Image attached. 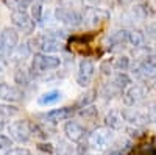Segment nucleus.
I'll return each mask as SVG.
<instances>
[{
    "mask_svg": "<svg viewBox=\"0 0 156 155\" xmlns=\"http://www.w3.org/2000/svg\"><path fill=\"white\" fill-rule=\"evenodd\" d=\"M19 42V31L16 28H3L0 31V57L6 58L16 50Z\"/></svg>",
    "mask_w": 156,
    "mask_h": 155,
    "instance_id": "f257e3e1",
    "label": "nucleus"
},
{
    "mask_svg": "<svg viewBox=\"0 0 156 155\" xmlns=\"http://www.w3.org/2000/svg\"><path fill=\"white\" fill-rule=\"evenodd\" d=\"M112 68L115 69V71H126L128 68H129V58L128 57H119V58H115V61L112 63Z\"/></svg>",
    "mask_w": 156,
    "mask_h": 155,
    "instance_id": "412c9836",
    "label": "nucleus"
},
{
    "mask_svg": "<svg viewBox=\"0 0 156 155\" xmlns=\"http://www.w3.org/2000/svg\"><path fill=\"white\" fill-rule=\"evenodd\" d=\"M95 91H94V89H90V91L89 93H86L84 96H83V99L80 100V105L81 107H86V105H89V103L90 102H94V99H95Z\"/></svg>",
    "mask_w": 156,
    "mask_h": 155,
    "instance_id": "393cba45",
    "label": "nucleus"
},
{
    "mask_svg": "<svg viewBox=\"0 0 156 155\" xmlns=\"http://www.w3.org/2000/svg\"><path fill=\"white\" fill-rule=\"evenodd\" d=\"M16 82L17 83H27L28 82V75H27V72H25V71H17L16 72Z\"/></svg>",
    "mask_w": 156,
    "mask_h": 155,
    "instance_id": "c85d7f7f",
    "label": "nucleus"
},
{
    "mask_svg": "<svg viewBox=\"0 0 156 155\" xmlns=\"http://www.w3.org/2000/svg\"><path fill=\"white\" fill-rule=\"evenodd\" d=\"M39 149H42V150H47V152H53V149L50 147V144H41V146H39Z\"/></svg>",
    "mask_w": 156,
    "mask_h": 155,
    "instance_id": "473e14b6",
    "label": "nucleus"
},
{
    "mask_svg": "<svg viewBox=\"0 0 156 155\" xmlns=\"http://www.w3.org/2000/svg\"><path fill=\"white\" fill-rule=\"evenodd\" d=\"M11 146H12V139L5 135H0V149H9Z\"/></svg>",
    "mask_w": 156,
    "mask_h": 155,
    "instance_id": "cd10ccee",
    "label": "nucleus"
},
{
    "mask_svg": "<svg viewBox=\"0 0 156 155\" xmlns=\"http://www.w3.org/2000/svg\"><path fill=\"white\" fill-rule=\"evenodd\" d=\"M8 133L11 135L12 139L19 141V143H27L31 138V124L28 121H14L8 125Z\"/></svg>",
    "mask_w": 156,
    "mask_h": 155,
    "instance_id": "f03ea898",
    "label": "nucleus"
},
{
    "mask_svg": "<svg viewBox=\"0 0 156 155\" xmlns=\"http://www.w3.org/2000/svg\"><path fill=\"white\" fill-rule=\"evenodd\" d=\"M22 93L19 91L17 88L6 85V83H0V100H5V102H17L20 100Z\"/></svg>",
    "mask_w": 156,
    "mask_h": 155,
    "instance_id": "4468645a",
    "label": "nucleus"
},
{
    "mask_svg": "<svg viewBox=\"0 0 156 155\" xmlns=\"http://www.w3.org/2000/svg\"><path fill=\"white\" fill-rule=\"evenodd\" d=\"M3 127H5V125H3V121H2V119H0V132H2V130H3Z\"/></svg>",
    "mask_w": 156,
    "mask_h": 155,
    "instance_id": "c9c22d12",
    "label": "nucleus"
},
{
    "mask_svg": "<svg viewBox=\"0 0 156 155\" xmlns=\"http://www.w3.org/2000/svg\"><path fill=\"white\" fill-rule=\"evenodd\" d=\"M6 155H31L28 149L25 147H16V149H9L6 152Z\"/></svg>",
    "mask_w": 156,
    "mask_h": 155,
    "instance_id": "bb28decb",
    "label": "nucleus"
},
{
    "mask_svg": "<svg viewBox=\"0 0 156 155\" xmlns=\"http://www.w3.org/2000/svg\"><path fill=\"white\" fill-rule=\"evenodd\" d=\"M61 91H56V89H53V91H47L44 93L41 97H39V105H51V103H56L59 99H61Z\"/></svg>",
    "mask_w": 156,
    "mask_h": 155,
    "instance_id": "a211bd4d",
    "label": "nucleus"
},
{
    "mask_svg": "<svg viewBox=\"0 0 156 155\" xmlns=\"http://www.w3.org/2000/svg\"><path fill=\"white\" fill-rule=\"evenodd\" d=\"M33 71L36 72H47L51 69L59 68L61 64V58L48 55V54H36L33 57Z\"/></svg>",
    "mask_w": 156,
    "mask_h": 155,
    "instance_id": "7ed1b4c3",
    "label": "nucleus"
},
{
    "mask_svg": "<svg viewBox=\"0 0 156 155\" xmlns=\"http://www.w3.org/2000/svg\"><path fill=\"white\" fill-rule=\"evenodd\" d=\"M133 74L137 77H153L156 75V57L148 55L142 58L136 64H133Z\"/></svg>",
    "mask_w": 156,
    "mask_h": 155,
    "instance_id": "423d86ee",
    "label": "nucleus"
},
{
    "mask_svg": "<svg viewBox=\"0 0 156 155\" xmlns=\"http://www.w3.org/2000/svg\"><path fill=\"white\" fill-rule=\"evenodd\" d=\"M151 88L154 89V91H156V77H154V79L151 80Z\"/></svg>",
    "mask_w": 156,
    "mask_h": 155,
    "instance_id": "72a5a7b5",
    "label": "nucleus"
},
{
    "mask_svg": "<svg viewBox=\"0 0 156 155\" xmlns=\"http://www.w3.org/2000/svg\"><path fill=\"white\" fill-rule=\"evenodd\" d=\"M111 128L108 127H101V128H95V130L89 135L87 138V143L92 149H97V150H101V149H106L109 141H111Z\"/></svg>",
    "mask_w": 156,
    "mask_h": 155,
    "instance_id": "39448f33",
    "label": "nucleus"
},
{
    "mask_svg": "<svg viewBox=\"0 0 156 155\" xmlns=\"http://www.w3.org/2000/svg\"><path fill=\"white\" fill-rule=\"evenodd\" d=\"M100 69H101V72L105 74V75H109V74H111V69H112V63H111V61H105V63H101Z\"/></svg>",
    "mask_w": 156,
    "mask_h": 155,
    "instance_id": "c756f323",
    "label": "nucleus"
},
{
    "mask_svg": "<svg viewBox=\"0 0 156 155\" xmlns=\"http://www.w3.org/2000/svg\"><path fill=\"white\" fill-rule=\"evenodd\" d=\"M31 17H33V20L34 22H41L42 20V5L41 3H33L31 6Z\"/></svg>",
    "mask_w": 156,
    "mask_h": 155,
    "instance_id": "5701e85b",
    "label": "nucleus"
},
{
    "mask_svg": "<svg viewBox=\"0 0 156 155\" xmlns=\"http://www.w3.org/2000/svg\"><path fill=\"white\" fill-rule=\"evenodd\" d=\"M83 22L86 20L89 25H98L100 22H103L108 17V13L105 9H100V8H92V6H87L83 11Z\"/></svg>",
    "mask_w": 156,
    "mask_h": 155,
    "instance_id": "9b49d317",
    "label": "nucleus"
},
{
    "mask_svg": "<svg viewBox=\"0 0 156 155\" xmlns=\"http://www.w3.org/2000/svg\"><path fill=\"white\" fill-rule=\"evenodd\" d=\"M37 47L41 49L44 54H53V52H59L62 49V42L59 38H56L55 35L47 33L44 36H39L36 39Z\"/></svg>",
    "mask_w": 156,
    "mask_h": 155,
    "instance_id": "1a4fd4ad",
    "label": "nucleus"
},
{
    "mask_svg": "<svg viewBox=\"0 0 156 155\" xmlns=\"http://www.w3.org/2000/svg\"><path fill=\"white\" fill-rule=\"evenodd\" d=\"M112 85L119 89V91H125V89L131 85V79L126 75V74H123V72H119L115 77H114V80H112Z\"/></svg>",
    "mask_w": 156,
    "mask_h": 155,
    "instance_id": "aec40b11",
    "label": "nucleus"
},
{
    "mask_svg": "<svg viewBox=\"0 0 156 155\" xmlns=\"http://www.w3.org/2000/svg\"><path fill=\"white\" fill-rule=\"evenodd\" d=\"M70 152H72V149H70L69 146H66L64 143L59 144V147H58V155H69Z\"/></svg>",
    "mask_w": 156,
    "mask_h": 155,
    "instance_id": "7c9ffc66",
    "label": "nucleus"
},
{
    "mask_svg": "<svg viewBox=\"0 0 156 155\" xmlns=\"http://www.w3.org/2000/svg\"><path fill=\"white\" fill-rule=\"evenodd\" d=\"M128 42L131 44L134 49H139V47L144 46V42H145V35L142 33L140 30L128 31Z\"/></svg>",
    "mask_w": 156,
    "mask_h": 155,
    "instance_id": "6ab92c4d",
    "label": "nucleus"
},
{
    "mask_svg": "<svg viewBox=\"0 0 156 155\" xmlns=\"http://www.w3.org/2000/svg\"><path fill=\"white\" fill-rule=\"evenodd\" d=\"M3 68H5V64H3L2 60H0V71H3Z\"/></svg>",
    "mask_w": 156,
    "mask_h": 155,
    "instance_id": "f704fd0d",
    "label": "nucleus"
},
{
    "mask_svg": "<svg viewBox=\"0 0 156 155\" xmlns=\"http://www.w3.org/2000/svg\"><path fill=\"white\" fill-rule=\"evenodd\" d=\"M80 114L84 116V118H95V116H97V110L94 107H83Z\"/></svg>",
    "mask_w": 156,
    "mask_h": 155,
    "instance_id": "a878e982",
    "label": "nucleus"
},
{
    "mask_svg": "<svg viewBox=\"0 0 156 155\" xmlns=\"http://www.w3.org/2000/svg\"><path fill=\"white\" fill-rule=\"evenodd\" d=\"M145 114H147V119H148V122H156V100L148 102Z\"/></svg>",
    "mask_w": 156,
    "mask_h": 155,
    "instance_id": "b1692460",
    "label": "nucleus"
},
{
    "mask_svg": "<svg viewBox=\"0 0 156 155\" xmlns=\"http://www.w3.org/2000/svg\"><path fill=\"white\" fill-rule=\"evenodd\" d=\"M105 124H106L108 128H111V130H120L122 125H123V116H122V111L111 110V111L105 116Z\"/></svg>",
    "mask_w": 156,
    "mask_h": 155,
    "instance_id": "dca6fc26",
    "label": "nucleus"
},
{
    "mask_svg": "<svg viewBox=\"0 0 156 155\" xmlns=\"http://www.w3.org/2000/svg\"><path fill=\"white\" fill-rule=\"evenodd\" d=\"M145 88L139 86V85H129L125 93H123V103L128 107H134L136 103H139L140 100H144L145 97Z\"/></svg>",
    "mask_w": 156,
    "mask_h": 155,
    "instance_id": "9d476101",
    "label": "nucleus"
},
{
    "mask_svg": "<svg viewBox=\"0 0 156 155\" xmlns=\"http://www.w3.org/2000/svg\"><path fill=\"white\" fill-rule=\"evenodd\" d=\"M122 116H123V121L133 124V125H144V124L148 122L147 114L136 110V108H125V110H122Z\"/></svg>",
    "mask_w": 156,
    "mask_h": 155,
    "instance_id": "ddd939ff",
    "label": "nucleus"
},
{
    "mask_svg": "<svg viewBox=\"0 0 156 155\" xmlns=\"http://www.w3.org/2000/svg\"><path fill=\"white\" fill-rule=\"evenodd\" d=\"M11 19H12V24H14L19 30H22L23 33H33L36 22L33 20L31 16H28L27 11H23V9H16V11H12Z\"/></svg>",
    "mask_w": 156,
    "mask_h": 155,
    "instance_id": "6e6552de",
    "label": "nucleus"
},
{
    "mask_svg": "<svg viewBox=\"0 0 156 155\" xmlns=\"http://www.w3.org/2000/svg\"><path fill=\"white\" fill-rule=\"evenodd\" d=\"M108 41H109V44L114 46L115 49H117V47H123V44L128 42V31H125V30H114V31L109 35Z\"/></svg>",
    "mask_w": 156,
    "mask_h": 155,
    "instance_id": "f3484780",
    "label": "nucleus"
},
{
    "mask_svg": "<svg viewBox=\"0 0 156 155\" xmlns=\"http://www.w3.org/2000/svg\"><path fill=\"white\" fill-rule=\"evenodd\" d=\"M72 116V108L66 107V108H56L51 110L47 114H44V119L47 122H59V121H66Z\"/></svg>",
    "mask_w": 156,
    "mask_h": 155,
    "instance_id": "2eb2a0df",
    "label": "nucleus"
},
{
    "mask_svg": "<svg viewBox=\"0 0 156 155\" xmlns=\"http://www.w3.org/2000/svg\"><path fill=\"white\" fill-rule=\"evenodd\" d=\"M56 20L61 24H66L69 27H78L83 22V16L73 8H67V6H58L55 11Z\"/></svg>",
    "mask_w": 156,
    "mask_h": 155,
    "instance_id": "20e7f679",
    "label": "nucleus"
},
{
    "mask_svg": "<svg viewBox=\"0 0 156 155\" xmlns=\"http://www.w3.org/2000/svg\"><path fill=\"white\" fill-rule=\"evenodd\" d=\"M44 2H45V0H44ZM47 2H50V0H47Z\"/></svg>",
    "mask_w": 156,
    "mask_h": 155,
    "instance_id": "e433bc0d",
    "label": "nucleus"
},
{
    "mask_svg": "<svg viewBox=\"0 0 156 155\" xmlns=\"http://www.w3.org/2000/svg\"><path fill=\"white\" fill-rule=\"evenodd\" d=\"M64 133H66L67 139H70L72 143H80L84 136V127L75 121H69L64 125Z\"/></svg>",
    "mask_w": 156,
    "mask_h": 155,
    "instance_id": "f8f14e48",
    "label": "nucleus"
},
{
    "mask_svg": "<svg viewBox=\"0 0 156 155\" xmlns=\"http://www.w3.org/2000/svg\"><path fill=\"white\" fill-rule=\"evenodd\" d=\"M95 74V66L90 60H81L80 66H78V74H76V83L80 86H89V83L92 82Z\"/></svg>",
    "mask_w": 156,
    "mask_h": 155,
    "instance_id": "0eeeda50",
    "label": "nucleus"
},
{
    "mask_svg": "<svg viewBox=\"0 0 156 155\" xmlns=\"http://www.w3.org/2000/svg\"><path fill=\"white\" fill-rule=\"evenodd\" d=\"M17 108L16 107H9V105H0V119H8L11 116H16L17 114Z\"/></svg>",
    "mask_w": 156,
    "mask_h": 155,
    "instance_id": "4be33fe9",
    "label": "nucleus"
},
{
    "mask_svg": "<svg viewBox=\"0 0 156 155\" xmlns=\"http://www.w3.org/2000/svg\"><path fill=\"white\" fill-rule=\"evenodd\" d=\"M128 135L131 136V138H140L144 133H142V130H139V128H133V127H129V128H128Z\"/></svg>",
    "mask_w": 156,
    "mask_h": 155,
    "instance_id": "2f4dec72",
    "label": "nucleus"
}]
</instances>
